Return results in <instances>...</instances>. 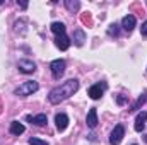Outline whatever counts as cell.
<instances>
[{
    "label": "cell",
    "mask_w": 147,
    "mask_h": 145,
    "mask_svg": "<svg viewBox=\"0 0 147 145\" xmlns=\"http://www.w3.org/2000/svg\"><path fill=\"white\" fill-rule=\"evenodd\" d=\"M55 44H57V48H60L62 51H65L70 46V38L67 36V34H58V36L55 38Z\"/></svg>",
    "instance_id": "cell-9"
},
{
    "label": "cell",
    "mask_w": 147,
    "mask_h": 145,
    "mask_svg": "<svg viewBox=\"0 0 147 145\" xmlns=\"http://www.w3.org/2000/svg\"><path fill=\"white\" fill-rule=\"evenodd\" d=\"M135 24H137V21H135V17L134 15H125L123 19H121V28L127 31V33H132L134 31V28H135Z\"/></svg>",
    "instance_id": "cell-8"
},
{
    "label": "cell",
    "mask_w": 147,
    "mask_h": 145,
    "mask_svg": "<svg viewBox=\"0 0 147 145\" xmlns=\"http://www.w3.org/2000/svg\"><path fill=\"white\" fill-rule=\"evenodd\" d=\"M86 123H87L89 128H96V126H98V111H96V108L89 109L87 118H86Z\"/></svg>",
    "instance_id": "cell-11"
},
{
    "label": "cell",
    "mask_w": 147,
    "mask_h": 145,
    "mask_svg": "<svg viewBox=\"0 0 147 145\" xmlns=\"http://www.w3.org/2000/svg\"><path fill=\"white\" fill-rule=\"evenodd\" d=\"M140 33H142V36L147 38V21L142 22V26H140Z\"/></svg>",
    "instance_id": "cell-20"
},
{
    "label": "cell",
    "mask_w": 147,
    "mask_h": 145,
    "mask_svg": "<svg viewBox=\"0 0 147 145\" xmlns=\"http://www.w3.org/2000/svg\"><path fill=\"white\" fill-rule=\"evenodd\" d=\"M123 137H125V128H123V125H116L115 130L111 132V135H110V144L111 145H120L121 140H123Z\"/></svg>",
    "instance_id": "cell-4"
},
{
    "label": "cell",
    "mask_w": 147,
    "mask_h": 145,
    "mask_svg": "<svg viewBox=\"0 0 147 145\" xmlns=\"http://www.w3.org/2000/svg\"><path fill=\"white\" fill-rule=\"evenodd\" d=\"M134 145H137V144H134Z\"/></svg>",
    "instance_id": "cell-23"
},
{
    "label": "cell",
    "mask_w": 147,
    "mask_h": 145,
    "mask_svg": "<svg viewBox=\"0 0 147 145\" xmlns=\"http://www.w3.org/2000/svg\"><path fill=\"white\" fill-rule=\"evenodd\" d=\"M29 145H50L48 142H45V140H41V138H29Z\"/></svg>",
    "instance_id": "cell-19"
},
{
    "label": "cell",
    "mask_w": 147,
    "mask_h": 145,
    "mask_svg": "<svg viewBox=\"0 0 147 145\" xmlns=\"http://www.w3.org/2000/svg\"><path fill=\"white\" fill-rule=\"evenodd\" d=\"M146 121H147V113H146V111L139 113V114H137V118H135V125H134L135 132H142V130L146 128Z\"/></svg>",
    "instance_id": "cell-10"
},
{
    "label": "cell",
    "mask_w": 147,
    "mask_h": 145,
    "mask_svg": "<svg viewBox=\"0 0 147 145\" xmlns=\"http://www.w3.org/2000/svg\"><path fill=\"white\" fill-rule=\"evenodd\" d=\"M116 101H118V104H125V103H127V99H125V97H121V96H118V97H116Z\"/></svg>",
    "instance_id": "cell-21"
},
{
    "label": "cell",
    "mask_w": 147,
    "mask_h": 145,
    "mask_svg": "<svg viewBox=\"0 0 147 145\" xmlns=\"http://www.w3.org/2000/svg\"><path fill=\"white\" fill-rule=\"evenodd\" d=\"M17 67H19V72L22 73H33L36 70V63L33 60H19Z\"/></svg>",
    "instance_id": "cell-6"
},
{
    "label": "cell",
    "mask_w": 147,
    "mask_h": 145,
    "mask_svg": "<svg viewBox=\"0 0 147 145\" xmlns=\"http://www.w3.org/2000/svg\"><path fill=\"white\" fill-rule=\"evenodd\" d=\"M26 119H28V121H33L36 126H43V125L48 123V116L43 114V113H41V114H36V116H28Z\"/></svg>",
    "instance_id": "cell-12"
},
{
    "label": "cell",
    "mask_w": 147,
    "mask_h": 145,
    "mask_svg": "<svg viewBox=\"0 0 147 145\" xmlns=\"http://www.w3.org/2000/svg\"><path fill=\"white\" fill-rule=\"evenodd\" d=\"M55 123H57V130L58 132H65L69 126V116L65 113H58L55 116Z\"/></svg>",
    "instance_id": "cell-7"
},
{
    "label": "cell",
    "mask_w": 147,
    "mask_h": 145,
    "mask_svg": "<svg viewBox=\"0 0 147 145\" xmlns=\"http://www.w3.org/2000/svg\"><path fill=\"white\" fill-rule=\"evenodd\" d=\"M106 87H108V85H106L105 82H103V84H94V85L89 87V92H87V94H89L91 99H99V97L103 96V92L106 91Z\"/></svg>",
    "instance_id": "cell-5"
},
{
    "label": "cell",
    "mask_w": 147,
    "mask_h": 145,
    "mask_svg": "<svg viewBox=\"0 0 147 145\" xmlns=\"http://www.w3.org/2000/svg\"><path fill=\"white\" fill-rule=\"evenodd\" d=\"M84 41H86V33H84L82 29H75V31H74V43H75L77 46H82Z\"/></svg>",
    "instance_id": "cell-14"
},
{
    "label": "cell",
    "mask_w": 147,
    "mask_h": 145,
    "mask_svg": "<svg viewBox=\"0 0 147 145\" xmlns=\"http://www.w3.org/2000/svg\"><path fill=\"white\" fill-rule=\"evenodd\" d=\"M65 7L70 10V12H75V10H79V7H80V3L77 2V0H65Z\"/></svg>",
    "instance_id": "cell-16"
},
{
    "label": "cell",
    "mask_w": 147,
    "mask_h": 145,
    "mask_svg": "<svg viewBox=\"0 0 147 145\" xmlns=\"http://www.w3.org/2000/svg\"><path fill=\"white\" fill-rule=\"evenodd\" d=\"M77 89H79V80H77V79H70V80L63 82L62 85L51 89L50 94H48V101H50L51 104H58V103L69 99L70 96H74V94L77 92Z\"/></svg>",
    "instance_id": "cell-1"
},
{
    "label": "cell",
    "mask_w": 147,
    "mask_h": 145,
    "mask_svg": "<svg viewBox=\"0 0 147 145\" xmlns=\"http://www.w3.org/2000/svg\"><path fill=\"white\" fill-rule=\"evenodd\" d=\"M24 130H26V126L22 123H19V121H12L10 123V133L12 135H22Z\"/></svg>",
    "instance_id": "cell-13"
},
{
    "label": "cell",
    "mask_w": 147,
    "mask_h": 145,
    "mask_svg": "<svg viewBox=\"0 0 147 145\" xmlns=\"http://www.w3.org/2000/svg\"><path fill=\"white\" fill-rule=\"evenodd\" d=\"M65 67H67V65H65V60H60V58H58V60H53V62L50 63V70H51L53 79L58 80V79L65 73Z\"/></svg>",
    "instance_id": "cell-3"
},
{
    "label": "cell",
    "mask_w": 147,
    "mask_h": 145,
    "mask_svg": "<svg viewBox=\"0 0 147 145\" xmlns=\"http://www.w3.org/2000/svg\"><path fill=\"white\" fill-rule=\"evenodd\" d=\"M50 29H51L57 36H58V34H65V24H63V22H51Z\"/></svg>",
    "instance_id": "cell-15"
},
{
    "label": "cell",
    "mask_w": 147,
    "mask_h": 145,
    "mask_svg": "<svg viewBox=\"0 0 147 145\" xmlns=\"http://www.w3.org/2000/svg\"><path fill=\"white\" fill-rule=\"evenodd\" d=\"M118 33H120L118 24H111L110 29H108V34H110V36H118Z\"/></svg>",
    "instance_id": "cell-17"
},
{
    "label": "cell",
    "mask_w": 147,
    "mask_h": 145,
    "mask_svg": "<svg viewBox=\"0 0 147 145\" xmlns=\"http://www.w3.org/2000/svg\"><path fill=\"white\" fill-rule=\"evenodd\" d=\"M17 5H19L21 9H28V3H26V2H17Z\"/></svg>",
    "instance_id": "cell-22"
},
{
    "label": "cell",
    "mask_w": 147,
    "mask_h": 145,
    "mask_svg": "<svg viewBox=\"0 0 147 145\" xmlns=\"http://www.w3.org/2000/svg\"><path fill=\"white\" fill-rule=\"evenodd\" d=\"M38 89H39V84H38L36 80H26V82H22V84L16 89V96L28 97V96H31L33 92H36Z\"/></svg>",
    "instance_id": "cell-2"
},
{
    "label": "cell",
    "mask_w": 147,
    "mask_h": 145,
    "mask_svg": "<svg viewBox=\"0 0 147 145\" xmlns=\"http://www.w3.org/2000/svg\"><path fill=\"white\" fill-rule=\"evenodd\" d=\"M146 101H147V92H146V94H142V96L139 97L137 104H134V109H139L140 106H142V104H144V103H146Z\"/></svg>",
    "instance_id": "cell-18"
}]
</instances>
